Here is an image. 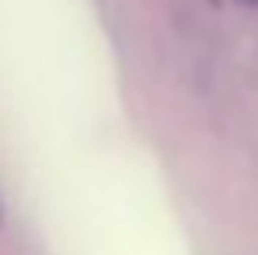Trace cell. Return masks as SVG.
Listing matches in <instances>:
<instances>
[{
    "instance_id": "6da1fadb",
    "label": "cell",
    "mask_w": 258,
    "mask_h": 255,
    "mask_svg": "<svg viewBox=\"0 0 258 255\" xmlns=\"http://www.w3.org/2000/svg\"><path fill=\"white\" fill-rule=\"evenodd\" d=\"M248 4H258V0H248Z\"/></svg>"
}]
</instances>
